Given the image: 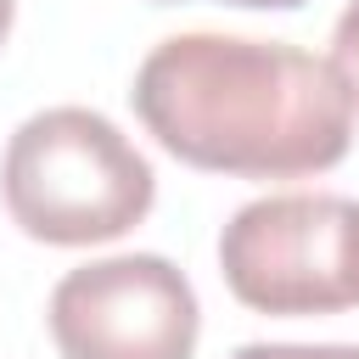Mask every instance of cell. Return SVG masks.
Returning <instances> with one entry per match:
<instances>
[{
    "instance_id": "6da1fadb",
    "label": "cell",
    "mask_w": 359,
    "mask_h": 359,
    "mask_svg": "<svg viewBox=\"0 0 359 359\" xmlns=\"http://www.w3.org/2000/svg\"><path fill=\"white\" fill-rule=\"evenodd\" d=\"M146 135L202 174L309 180L353 146V95L337 67L286 39L168 34L129 84Z\"/></svg>"
},
{
    "instance_id": "7a4b0ae2",
    "label": "cell",
    "mask_w": 359,
    "mask_h": 359,
    "mask_svg": "<svg viewBox=\"0 0 359 359\" xmlns=\"http://www.w3.org/2000/svg\"><path fill=\"white\" fill-rule=\"evenodd\" d=\"M0 202L28 241L101 247L151 213L157 174L107 112L45 107L28 112L6 140Z\"/></svg>"
},
{
    "instance_id": "3957f363",
    "label": "cell",
    "mask_w": 359,
    "mask_h": 359,
    "mask_svg": "<svg viewBox=\"0 0 359 359\" xmlns=\"http://www.w3.org/2000/svg\"><path fill=\"white\" fill-rule=\"evenodd\" d=\"M219 275L252 314L359 309V196L269 191L241 202L219 230Z\"/></svg>"
},
{
    "instance_id": "277c9868",
    "label": "cell",
    "mask_w": 359,
    "mask_h": 359,
    "mask_svg": "<svg viewBox=\"0 0 359 359\" xmlns=\"http://www.w3.org/2000/svg\"><path fill=\"white\" fill-rule=\"evenodd\" d=\"M45 325L62 359H196L202 303L163 252H112L50 286Z\"/></svg>"
},
{
    "instance_id": "5b68a950",
    "label": "cell",
    "mask_w": 359,
    "mask_h": 359,
    "mask_svg": "<svg viewBox=\"0 0 359 359\" xmlns=\"http://www.w3.org/2000/svg\"><path fill=\"white\" fill-rule=\"evenodd\" d=\"M325 62L337 67V79L348 84V95H353V107H359V0L342 6L337 28H331V56H325Z\"/></svg>"
},
{
    "instance_id": "8992f818",
    "label": "cell",
    "mask_w": 359,
    "mask_h": 359,
    "mask_svg": "<svg viewBox=\"0 0 359 359\" xmlns=\"http://www.w3.org/2000/svg\"><path fill=\"white\" fill-rule=\"evenodd\" d=\"M230 359H359V342H241Z\"/></svg>"
},
{
    "instance_id": "52a82bcc",
    "label": "cell",
    "mask_w": 359,
    "mask_h": 359,
    "mask_svg": "<svg viewBox=\"0 0 359 359\" xmlns=\"http://www.w3.org/2000/svg\"><path fill=\"white\" fill-rule=\"evenodd\" d=\"M219 6H241V11H297L309 0H219Z\"/></svg>"
},
{
    "instance_id": "ba28073f",
    "label": "cell",
    "mask_w": 359,
    "mask_h": 359,
    "mask_svg": "<svg viewBox=\"0 0 359 359\" xmlns=\"http://www.w3.org/2000/svg\"><path fill=\"white\" fill-rule=\"evenodd\" d=\"M11 17H17V0H0V45L11 39Z\"/></svg>"
},
{
    "instance_id": "9c48e42d",
    "label": "cell",
    "mask_w": 359,
    "mask_h": 359,
    "mask_svg": "<svg viewBox=\"0 0 359 359\" xmlns=\"http://www.w3.org/2000/svg\"><path fill=\"white\" fill-rule=\"evenodd\" d=\"M151 6H180V0H151Z\"/></svg>"
}]
</instances>
